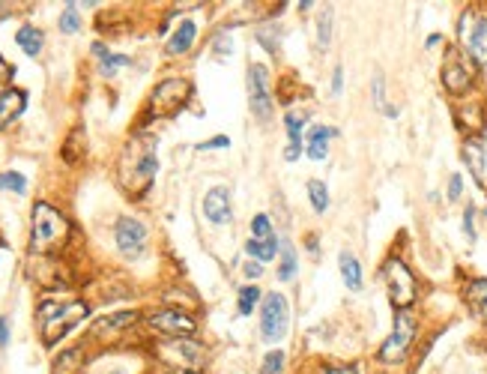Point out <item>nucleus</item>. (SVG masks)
Here are the masks:
<instances>
[{
  "instance_id": "1",
  "label": "nucleus",
  "mask_w": 487,
  "mask_h": 374,
  "mask_svg": "<svg viewBox=\"0 0 487 374\" xmlns=\"http://www.w3.org/2000/svg\"><path fill=\"white\" fill-rule=\"evenodd\" d=\"M87 311H90L87 303H81V299H42V306H39L42 341L57 344L69 329L87 318Z\"/></svg>"
},
{
  "instance_id": "2",
  "label": "nucleus",
  "mask_w": 487,
  "mask_h": 374,
  "mask_svg": "<svg viewBox=\"0 0 487 374\" xmlns=\"http://www.w3.org/2000/svg\"><path fill=\"white\" fill-rule=\"evenodd\" d=\"M69 237V222L63 213H57L51 204L39 201L33 207V228H31V249L33 252H51L63 246Z\"/></svg>"
},
{
  "instance_id": "3",
  "label": "nucleus",
  "mask_w": 487,
  "mask_h": 374,
  "mask_svg": "<svg viewBox=\"0 0 487 374\" xmlns=\"http://www.w3.org/2000/svg\"><path fill=\"white\" fill-rule=\"evenodd\" d=\"M383 282H385V291H389V299L392 306L400 311L412 306L415 299V276L410 272V267L400 261V257H389L383 264Z\"/></svg>"
},
{
  "instance_id": "4",
  "label": "nucleus",
  "mask_w": 487,
  "mask_h": 374,
  "mask_svg": "<svg viewBox=\"0 0 487 374\" xmlns=\"http://www.w3.org/2000/svg\"><path fill=\"white\" fill-rule=\"evenodd\" d=\"M415 338V318L407 311V309H400L395 314V329H392V336L383 341V348H380V359L383 363H404L407 353H410V344Z\"/></svg>"
},
{
  "instance_id": "5",
  "label": "nucleus",
  "mask_w": 487,
  "mask_h": 374,
  "mask_svg": "<svg viewBox=\"0 0 487 374\" xmlns=\"http://www.w3.org/2000/svg\"><path fill=\"white\" fill-rule=\"evenodd\" d=\"M290 326V309L288 299L281 294H263V311H261V333L266 341L278 344L284 336H288Z\"/></svg>"
},
{
  "instance_id": "6",
  "label": "nucleus",
  "mask_w": 487,
  "mask_h": 374,
  "mask_svg": "<svg viewBox=\"0 0 487 374\" xmlns=\"http://www.w3.org/2000/svg\"><path fill=\"white\" fill-rule=\"evenodd\" d=\"M248 105L257 120H266L272 114V81L263 63L248 66Z\"/></svg>"
},
{
  "instance_id": "7",
  "label": "nucleus",
  "mask_w": 487,
  "mask_h": 374,
  "mask_svg": "<svg viewBox=\"0 0 487 374\" xmlns=\"http://www.w3.org/2000/svg\"><path fill=\"white\" fill-rule=\"evenodd\" d=\"M461 42L476 63H487V12H464L461 18Z\"/></svg>"
},
{
  "instance_id": "8",
  "label": "nucleus",
  "mask_w": 487,
  "mask_h": 374,
  "mask_svg": "<svg viewBox=\"0 0 487 374\" xmlns=\"http://www.w3.org/2000/svg\"><path fill=\"white\" fill-rule=\"evenodd\" d=\"M155 168H159V159H155L153 147L144 150H135V156H126V165H123V180L128 183V189H147L150 180L155 177Z\"/></svg>"
},
{
  "instance_id": "9",
  "label": "nucleus",
  "mask_w": 487,
  "mask_h": 374,
  "mask_svg": "<svg viewBox=\"0 0 487 374\" xmlns=\"http://www.w3.org/2000/svg\"><path fill=\"white\" fill-rule=\"evenodd\" d=\"M162 356L170 363V368H189L192 374H197L200 371V365H204V348H200L197 341H182V338H177V341H170L168 348H162Z\"/></svg>"
},
{
  "instance_id": "10",
  "label": "nucleus",
  "mask_w": 487,
  "mask_h": 374,
  "mask_svg": "<svg viewBox=\"0 0 487 374\" xmlns=\"http://www.w3.org/2000/svg\"><path fill=\"white\" fill-rule=\"evenodd\" d=\"M114 240H117V249L128 257H138L144 252L147 242V228L141 225L138 219H120L117 228H114Z\"/></svg>"
},
{
  "instance_id": "11",
  "label": "nucleus",
  "mask_w": 487,
  "mask_h": 374,
  "mask_svg": "<svg viewBox=\"0 0 487 374\" xmlns=\"http://www.w3.org/2000/svg\"><path fill=\"white\" fill-rule=\"evenodd\" d=\"M150 326L159 329V333H168V336H192L195 333V321L189 318V314L177 311V309L153 311L150 314Z\"/></svg>"
},
{
  "instance_id": "12",
  "label": "nucleus",
  "mask_w": 487,
  "mask_h": 374,
  "mask_svg": "<svg viewBox=\"0 0 487 374\" xmlns=\"http://www.w3.org/2000/svg\"><path fill=\"white\" fill-rule=\"evenodd\" d=\"M185 96H189V84L180 81V78H168L153 90V108L162 111V114L174 111V108H180L185 102Z\"/></svg>"
},
{
  "instance_id": "13",
  "label": "nucleus",
  "mask_w": 487,
  "mask_h": 374,
  "mask_svg": "<svg viewBox=\"0 0 487 374\" xmlns=\"http://www.w3.org/2000/svg\"><path fill=\"white\" fill-rule=\"evenodd\" d=\"M204 213L212 225H227L231 222V192L224 189V186H216V189H209L207 198H204Z\"/></svg>"
},
{
  "instance_id": "14",
  "label": "nucleus",
  "mask_w": 487,
  "mask_h": 374,
  "mask_svg": "<svg viewBox=\"0 0 487 374\" xmlns=\"http://www.w3.org/2000/svg\"><path fill=\"white\" fill-rule=\"evenodd\" d=\"M464 296H466L469 311L476 314V318L487 321V279H472V282L466 284Z\"/></svg>"
},
{
  "instance_id": "15",
  "label": "nucleus",
  "mask_w": 487,
  "mask_h": 374,
  "mask_svg": "<svg viewBox=\"0 0 487 374\" xmlns=\"http://www.w3.org/2000/svg\"><path fill=\"white\" fill-rule=\"evenodd\" d=\"M24 102H27V96L21 90H4L0 93V129L9 126L18 117V114L24 111Z\"/></svg>"
},
{
  "instance_id": "16",
  "label": "nucleus",
  "mask_w": 487,
  "mask_h": 374,
  "mask_svg": "<svg viewBox=\"0 0 487 374\" xmlns=\"http://www.w3.org/2000/svg\"><path fill=\"white\" fill-rule=\"evenodd\" d=\"M442 81H446V87H449L452 93H464V90L469 87L472 75H469V69H466L461 60H449L446 69H442Z\"/></svg>"
},
{
  "instance_id": "17",
  "label": "nucleus",
  "mask_w": 487,
  "mask_h": 374,
  "mask_svg": "<svg viewBox=\"0 0 487 374\" xmlns=\"http://www.w3.org/2000/svg\"><path fill=\"white\" fill-rule=\"evenodd\" d=\"M341 279L350 291H362V264L353 252H341Z\"/></svg>"
},
{
  "instance_id": "18",
  "label": "nucleus",
  "mask_w": 487,
  "mask_h": 374,
  "mask_svg": "<svg viewBox=\"0 0 487 374\" xmlns=\"http://www.w3.org/2000/svg\"><path fill=\"white\" fill-rule=\"evenodd\" d=\"M335 135V129H329V126H314L311 129V135H308V156L314 162H323L326 159V153H329V138Z\"/></svg>"
},
{
  "instance_id": "19",
  "label": "nucleus",
  "mask_w": 487,
  "mask_h": 374,
  "mask_svg": "<svg viewBox=\"0 0 487 374\" xmlns=\"http://www.w3.org/2000/svg\"><path fill=\"white\" fill-rule=\"evenodd\" d=\"M195 33H197L195 21H182L177 31H174V36H170V42H168V54H185V51L192 48Z\"/></svg>"
},
{
  "instance_id": "20",
  "label": "nucleus",
  "mask_w": 487,
  "mask_h": 374,
  "mask_svg": "<svg viewBox=\"0 0 487 374\" xmlns=\"http://www.w3.org/2000/svg\"><path fill=\"white\" fill-rule=\"evenodd\" d=\"M464 162L469 165L472 177L481 183V180H484V147H481V141L472 138V141L464 144Z\"/></svg>"
},
{
  "instance_id": "21",
  "label": "nucleus",
  "mask_w": 487,
  "mask_h": 374,
  "mask_svg": "<svg viewBox=\"0 0 487 374\" xmlns=\"http://www.w3.org/2000/svg\"><path fill=\"white\" fill-rule=\"evenodd\" d=\"M93 54H99V69H102V75H114L120 66H128V57H123V54H111V51H105L102 46H93Z\"/></svg>"
},
{
  "instance_id": "22",
  "label": "nucleus",
  "mask_w": 487,
  "mask_h": 374,
  "mask_svg": "<svg viewBox=\"0 0 487 374\" xmlns=\"http://www.w3.org/2000/svg\"><path fill=\"white\" fill-rule=\"evenodd\" d=\"M16 39H18V46L24 48V54L36 57L42 51V33L36 31V27H21V31L16 33Z\"/></svg>"
},
{
  "instance_id": "23",
  "label": "nucleus",
  "mask_w": 487,
  "mask_h": 374,
  "mask_svg": "<svg viewBox=\"0 0 487 374\" xmlns=\"http://www.w3.org/2000/svg\"><path fill=\"white\" fill-rule=\"evenodd\" d=\"M284 126H288V135L293 147H302V126H305V111H288L284 117Z\"/></svg>"
},
{
  "instance_id": "24",
  "label": "nucleus",
  "mask_w": 487,
  "mask_h": 374,
  "mask_svg": "<svg viewBox=\"0 0 487 374\" xmlns=\"http://www.w3.org/2000/svg\"><path fill=\"white\" fill-rule=\"evenodd\" d=\"M132 321H135V311H120L114 318H105V324H96L93 333H117V329L132 326Z\"/></svg>"
},
{
  "instance_id": "25",
  "label": "nucleus",
  "mask_w": 487,
  "mask_h": 374,
  "mask_svg": "<svg viewBox=\"0 0 487 374\" xmlns=\"http://www.w3.org/2000/svg\"><path fill=\"white\" fill-rule=\"evenodd\" d=\"M275 249H278L275 240H248V246H246V252L251 257H257V261H272V257H275Z\"/></svg>"
},
{
  "instance_id": "26",
  "label": "nucleus",
  "mask_w": 487,
  "mask_h": 374,
  "mask_svg": "<svg viewBox=\"0 0 487 374\" xmlns=\"http://www.w3.org/2000/svg\"><path fill=\"white\" fill-rule=\"evenodd\" d=\"M296 272V252L290 242H281V264H278V279L281 282H290Z\"/></svg>"
},
{
  "instance_id": "27",
  "label": "nucleus",
  "mask_w": 487,
  "mask_h": 374,
  "mask_svg": "<svg viewBox=\"0 0 487 374\" xmlns=\"http://www.w3.org/2000/svg\"><path fill=\"white\" fill-rule=\"evenodd\" d=\"M308 198H311V207L317 213H326L329 207V189L323 180H308Z\"/></svg>"
},
{
  "instance_id": "28",
  "label": "nucleus",
  "mask_w": 487,
  "mask_h": 374,
  "mask_svg": "<svg viewBox=\"0 0 487 374\" xmlns=\"http://www.w3.org/2000/svg\"><path fill=\"white\" fill-rule=\"evenodd\" d=\"M261 291H257V284H248V287H242L239 291V314H251L254 306L261 303Z\"/></svg>"
},
{
  "instance_id": "29",
  "label": "nucleus",
  "mask_w": 487,
  "mask_h": 374,
  "mask_svg": "<svg viewBox=\"0 0 487 374\" xmlns=\"http://www.w3.org/2000/svg\"><path fill=\"white\" fill-rule=\"evenodd\" d=\"M251 240H275L272 237V222H269V215H254L251 219Z\"/></svg>"
},
{
  "instance_id": "30",
  "label": "nucleus",
  "mask_w": 487,
  "mask_h": 374,
  "mask_svg": "<svg viewBox=\"0 0 487 374\" xmlns=\"http://www.w3.org/2000/svg\"><path fill=\"white\" fill-rule=\"evenodd\" d=\"M78 27H81L78 6H75V4H69V6L63 9V16H60V31H63V33H78Z\"/></svg>"
},
{
  "instance_id": "31",
  "label": "nucleus",
  "mask_w": 487,
  "mask_h": 374,
  "mask_svg": "<svg viewBox=\"0 0 487 374\" xmlns=\"http://www.w3.org/2000/svg\"><path fill=\"white\" fill-rule=\"evenodd\" d=\"M317 46L320 48H326L329 46V39H332V33H329V31H332V9H326V12H320V18H317Z\"/></svg>"
},
{
  "instance_id": "32",
  "label": "nucleus",
  "mask_w": 487,
  "mask_h": 374,
  "mask_svg": "<svg viewBox=\"0 0 487 374\" xmlns=\"http://www.w3.org/2000/svg\"><path fill=\"white\" fill-rule=\"evenodd\" d=\"M0 189H12V192H24L27 189V180L18 174V171H6V174H0Z\"/></svg>"
},
{
  "instance_id": "33",
  "label": "nucleus",
  "mask_w": 487,
  "mask_h": 374,
  "mask_svg": "<svg viewBox=\"0 0 487 374\" xmlns=\"http://www.w3.org/2000/svg\"><path fill=\"white\" fill-rule=\"evenodd\" d=\"M281 368H284V353L269 351L266 359H263V365H261V374H281Z\"/></svg>"
},
{
  "instance_id": "34",
  "label": "nucleus",
  "mask_w": 487,
  "mask_h": 374,
  "mask_svg": "<svg viewBox=\"0 0 487 374\" xmlns=\"http://www.w3.org/2000/svg\"><path fill=\"white\" fill-rule=\"evenodd\" d=\"M371 93H374V105L383 111V108H385V90H383V75H380V72L374 75V84H371Z\"/></svg>"
},
{
  "instance_id": "35",
  "label": "nucleus",
  "mask_w": 487,
  "mask_h": 374,
  "mask_svg": "<svg viewBox=\"0 0 487 374\" xmlns=\"http://www.w3.org/2000/svg\"><path fill=\"white\" fill-rule=\"evenodd\" d=\"M461 192H464V180H461V174H452V180H449V198L457 201V198H461Z\"/></svg>"
},
{
  "instance_id": "36",
  "label": "nucleus",
  "mask_w": 487,
  "mask_h": 374,
  "mask_svg": "<svg viewBox=\"0 0 487 374\" xmlns=\"http://www.w3.org/2000/svg\"><path fill=\"white\" fill-rule=\"evenodd\" d=\"M221 150V147H231V141L227 138H212V141H207V144H200V150Z\"/></svg>"
},
{
  "instance_id": "37",
  "label": "nucleus",
  "mask_w": 487,
  "mask_h": 374,
  "mask_svg": "<svg viewBox=\"0 0 487 374\" xmlns=\"http://www.w3.org/2000/svg\"><path fill=\"white\" fill-rule=\"evenodd\" d=\"M472 215H476V210H472V207H466V213H464V222H466V237H469V240H476V228H472Z\"/></svg>"
},
{
  "instance_id": "38",
  "label": "nucleus",
  "mask_w": 487,
  "mask_h": 374,
  "mask_svg": "<svg viewBox=\"0 0 487 374\" xmlns=\"http://www.w3.org/2000/svg\"><path fill=\"white\" fill-rule=\"evenodd\" d=\"M246 276H248V279H261V276H263V267H261V264H254V261H251V264H246Z\"/></svg>"
},
{
  "instance_id": "39",
  "label": "nucleus",
  "mask_w": 487,
  "mask_h": 374,
  "mask_svg": "<svg viewBox=\"0 0 487 374\" xmlns=\"http://www.w3.org/2000/svg\"><path fill=\"white\" fill-rule=\"evenodd\" d=\"M323 374H356L353 365H332V368H323Z\"/></svg>"
},
{
  "instance_id": "40",
  "label": "nucleus",
  "mask_w": 487,
  "mask_h": 374,
  "mask_svg": "<svg viewBox=\"0 0 487 374\" xmlns=\"http://www.w3.org/2000/svg\"><path fill=\"white\" fill-rule=\"evenodd\" d=\"M341 81H344V69L335 66V75H332V93H341Z\"/></svg>"
},
{
  "instance_id": "41",
  "label": "nucleus",
  "mask_w": 487,
  "mask_h": 374,
  "mask_svg": "<svg viewBox=\"0 0 487 374\" xmlns=\"http://www.w3.org/2000/svg\"><path fill=\"white\" fill-rule=\"evenodd\" d=\"M9 75H12V66H9L6 60H4V57H0V84H4V81H6Z\"/></svg>"
},
{
  "instance_id": "42",
  "label": "nucleus",
  "mask_w": 487,
  "mask_h": 374,
  "mask_svg": "<svg viewBox=\"0 0 487 374\" xmlns=\"http://www.w3.org/2000/svg\"><path fill=\"white\" fill-rule=\"evenodd\" d=\"M0 344H9V333H6V318H0Z\"/></svg>"
},
{
  "instance_id": "43",
  "label": "nucleus",
  "mask_w": 487,
  "mask_h": 374,
  "mask_svg": "<svg viewBox=\"0 0 487 374\" xmlns=\"http://www.w3.org/2000/svg\"><path fill=\"white\" fill-rule=\"evenodd\" d=\"M114 374H123V371H114Z\"/></svg>"
}]
</instances>
